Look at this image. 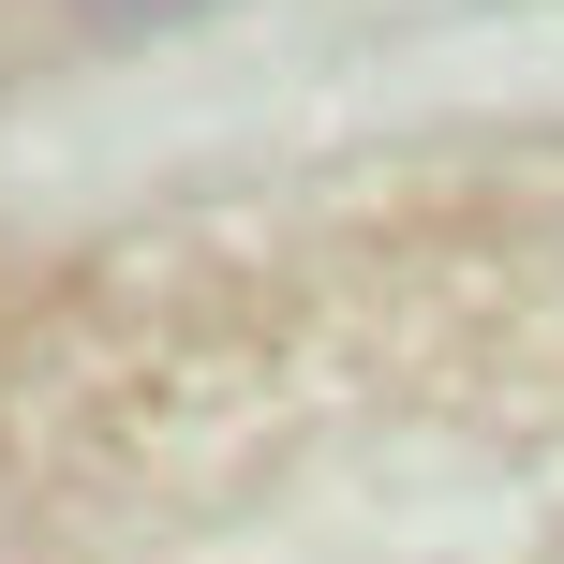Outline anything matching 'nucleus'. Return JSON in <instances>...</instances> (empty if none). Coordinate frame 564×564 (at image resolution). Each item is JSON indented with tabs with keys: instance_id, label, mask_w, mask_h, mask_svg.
<instances>
[{
	"instance_id": "obj_1",
	"label": "nucleus",
	"mask_w": 564,
	"mask_h": 564,
	"mask_svg": "<svg viewBox=\"0 0 564 564\" xmlns=\"http://www.w3.org/2000/svg\"><path fill=\"white\" fill-rule=\"evenodd\" d=\"M75 15H105V30H164V15H194V0H75Z\"/></svg>"
}]
</instances>
